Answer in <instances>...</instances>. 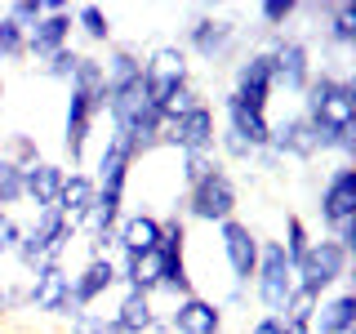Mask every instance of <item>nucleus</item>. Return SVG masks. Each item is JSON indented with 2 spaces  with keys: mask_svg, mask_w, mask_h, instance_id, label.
<instances>
[{
  "mask_svg": "<svg viewBox=\"0 0 356 334\" xmlns=\"http://www.w3.org/2000/svg\"><path fill=\"white\" fill-rule=\"evenodd\" d=\"M298 116L307 120L316 156L352 161L356 156V72L352 67H316L298 94Z\"/></svg>",
  "mask_w": 356,
  "mask_h": 334,
  "instance_id": "nucleus-1",
  "label": "nucleus"
},
{
  "mask_svg": "<svg viewBox=\"0 0 356 334\" xmlns=\"http://www.w3.org/2000/svg\"><path fill=\"white\" fill-rule=\"evenodd\" d=\"M254 40H259V36H254L236 14H222V9H209V5H187L183 27H178V45H183V54L196 58L200 67H209V72L232 67Z\"/></svg>",
  "mask_w": 356,
  "mask_h": 334,
  "instance_id": "nucleus-2",
  "label": "nucleus"
},
{
  "mask_svg": "<svg viewBox=\"0 0 356 334\" xmlns=\"http://www.w3.org/2000/svg\"><path fill=\"white\" fill-rule=\"evenodd\" d=\"M196 294V276L187 267V218L165 209L161 214V245H156V299H178Z\"/></svg>",
  "mask_w": 356,
  "mask_h": 334,
  "instance_id": "nucleus-3",
  "label": "nucleus"
},
{
  "mask_svg": "<svg viewBox=\"0 0 356 334\" xmlns=\"http://www.w3.org/2000/svg\"><path fill=\"white\" fill-rule=\"evenodd\" d=\"M236 209H241V187H236V178H232V170L218 161L205 178H196L192 187H183L174 214H183L187 223H209V228H218V223L236 218Z\"/></svg>",
  "mask_w": 356,
  "mask_h": 334,
  "instance_id": "nucleus-4",
  "label": "nucleus"
},
{
  "mask_svg": "<svg viewBox=\"0 0 356 334\" xmlns=\"http://www.w3.org/2000/svg\"><path fill=\"white\" fill-rule=\"evenodd\" d=\"M81 241V232L67 223L58 209H40V214L22 218V241L14 250V263L22 272H31V267L40 263H67V250Z\"/></svg>",
  "mask_w": 356,
  "mask_h": 334,
  "instance_id": "nucleus-5",
  "label": "nucleus"
},
{
  "mask_svg": "<svg viewBox=\"0 0 356 334\" xmlns=\"http://www.w3.org/2000/svg\"><path fill=\"white\" fill-rule=\"evenodd\" d=\"M107 111V94L98 89H76L67 85V103H63V156L67 170H85L89 161V143H94V125Z\"/></svg>",
  "mask_w": 356,
  "mask_h": 334,
  "instance_id": "nucleus-6",
  "label": "nucleus"
},
{
  "mask_svg": "<svg viewBox=\"0 0 356 334\" xmlns=\"http://www.w3.org/2000/svg\"><path fill=\"white\" fill-rule=\"evenodd\" d=\"M352 281V254L339 250L330 237H312L307 254L294 263V289L307 299H325Z\"/></svg>",
  "mask_w": 356,
  "mask_h": 334,
  "instance_id": "nucleus-7",
  "label": "nucleus"
},
{
  "mask_svg": "<svg viewBox=\"0 0 356 334\" xmlns=\"http://www.w3.org/2000/svg\"><path fill=\"white\" fill-rule=\"evenodd\" d=\"M267 49V63H272V85L285 89L289 98H298L316 72V49L303 31H281V36H263L259 40Z\"/></svg>",
  "mask_w": 356,
  "mask_h": 334,
  "instance_id": "nucleus-8",
  "label": "nucleus"
},
{
  "mask_svg": "<svg viewBox=\"0 0 356 334\" xmlns=\"http://www.w3.org/2000/svg\"><path fill=\"white\" fill-rule=\"evenodd\" d=\"M312 214L321 223V237H334L343 223H356V165L352 161H334L325 178L316 187Z\"/></svg>",
  "mask_w": 356,
  "mask_h": 334,
  "instance_id": "nucleus-9",
  "label": "nucleus"
},
{
  "mask_svg": "<svg viewBox=\"0 0 356 334\" xmlns=\"http://www.w3.org/2000/svg\"><path fill=\"white\" fill-rule=\"evenodd\" d=\"M27 312L36 317H49V321H72L76 317V303H72V272L67 263H40L27 272Z\"/></svg>",
  "mask_w": 356,
  "mask_h": 334,
  "instance_id": "nucleus-10",
  "label": "nucleus"
},
{
  "mask_svg": "<svg viewBox=\"0 0 356 334\" xmlns=\"http://www.w3.org/2000/svg\"><path fill=\"white\" fill-rule=\"evenodd\" d=\"M254 299H259L263 312H272V317H281V308L289 303V294H294V263L285 259L281 241H263L259 245V267H254Z\"/></svg>",
  "mask_w": 356,
  "mask_h": 334,
  "instance_id": "nucleus-11",
  "label": "nucleus"
},
{
  "mask_svg": "<svg viewBox=\"0 0 356 334\" xmlns=\"http://www.w3.org/2000/svg\"><path fill=\"white\" fill-rule=\"evenodd\" d=\"M218 143V111L214 103H196L192 111H183V116L165 120L161 129V148L165 152H178V156H196V152H214Z\"/></svg>",
  "mask_w": 356,
  "mask_h": 334,
  "instance_id": "nucleus-12",
  "label": "nucleus"
},
{
  "mask_svg": "<svg viewBox=\"0 0 356 334\" xmlns=\"http://www.w3.org/2000/svg\"><path fill=\"white\" fill-rule=\"evenodd\" d=\"M227 94L236 98L241 107L263 111V116H267V103H272L276 85H272V63H267V49H263V45H250V49H245L241 58L232 63Z\"/></svg>",
  "mask_w": 356,
  "mask_h": 334,
  "instance_id": "nucleus-13",
  "label": "nucleus"
},
{
  "mask_svg": "<svg viewBox=\"0 0 356 334\" xmlns=\"http://www.w3.org/2000/svg\"><path fill=\"white\" fill-rule=\"evenodd\" d=\"M214 232H218V254H222V263H227V272H232V285H236V289H250L254 267H259V245H263V237L250 228V223H241V218L218 223Z\"/></svg>",
  "mask_w": 356,
  "mask_h": 334,
  "instance_id": "nucleus-14",
  "label": "nucleus"
},
{
  "mask_svg": "<svg viewBox=\"0 0 356 334\" xmlns=\"http://www.w3.org/2000/svg\"><path fill=\"white\" fill-rule=\"evenodd\" d=\"M161 317H165V330L170 334H222L227 312L205 294H187L178 303H170V312H161Z\"/></svg>",
  "mask_w": 356,
  "mask_h": 334,
  "instance_id": "nucleus-15",
  "label": "nucleus"
},
{
  "mask_svg": "<svg viewBox=\"0 0 356 334\" xmlns=\"http://www.w3.org/2000/svg\"><path fill=\"white\" fill-rule=\"evenodd\" d=\"M267 152L276 161H294V165H312L316 161V143H312V129L298 111H285V116L272 120V134H267Z\"/></svg>",
  "mask_w": 356,
  "mask_h": 334,
  "instance_id": "nucleus-16",
  "label": "nucleus"
},
{
  "mask_svg": "<svg viewBox=\"0 0 356 334\" xmlns=\"http://www.w3.org/2000/svg\"><path fill=\"white\" fill-rule=\"evenodd\" d=\"M111 289H116V259H111V254L85 259V263L72 272V303H76V312L98 308V303L111 294Z\"/></svg>",
  "mask_w": 356,
  "mask_h": 334,
  "instance_id": "nucleus-17",
  "label": "nucleus"
},
{
  "mask_svg": "<svg viewBox=\"0 0 356 334\" xmlns=\"http://www.w3.org/2000/svg\"><path fill=\"white\" fill-rule=\"evenodd\" d=\"M63 178H67V165L40 156L31 170H22V205H27L31 214L54 209V205H58V192H63Z\"/></svg>",
  "mask_w": 356,
  "mask_h": 334,
  "instance_id": "nucleus-18",
  "label": "nucleus"
},
{
  "mask_svg": "<svg viewBox=\"0 0 356 334\" xmlns=\"http://www.w3.org/2000/svg\"><path fill=\"white\" fill-rule=\"evenodd\" d=\"M156 245H161V214H152V209H125L116 223V250H111V259L152 254Z\"/></svg>",
  "mask_w": 356,
  "mask_h": 334,
  "instance_id": "nucleus-19",
  "label": "nucleus"
},
{
  "mask_svg": "<svg viewBox=\"0 0 356 334\" xmlns=\"http://www.w3.org/2000/svg\"><path fill=\"white\" fill-rule=\"evenodd\" d=\"M76 40V22H72V9H63V14H44L36 27L27 31V63H44L54 58L58 49H67V45Z\"/></svg>",
  "mask_w": 356,
  "mask_h": 334,
  "instance_id": "nucleus-20",
  "label": "nucleus"
},
{
  "mask_svg": "<svg viewBox=\"0 0 356 334\" xmlns=\"http://www.w3.org/2000/svg\"><path fill=\"white\" fill-rule=\"evenodd\" d=\"M312 334H356V294H352V281L339 285L325 299H316V308H312Z\"/></svg>",
  "mask_w": 356,
  "mask_h": 334,
  "instance_id": "nucleus-21",
  "label": "nucleus"
},
{
  "mask_svg": "<svg viewBox=\"0 0 356 334\" xmlns=\"http://www.w3.org/2000/svg\"><path fill=\"white\" fill-rule=\"evenodd\" d=\"M94 196H98V187H94V178H89V170H67L58 205H54V209H58L76 232H85L89 214H94Z\"/></svg>",
  "mask_w": 356,
  "mask_h": 334,
  "instance_id": "nucleus-22",
  "label": "nucleus"
},
{
  "mask_svg": "<svg viewBox=\"0 0 356 334\" xmlns=\"http://www.w3.org/2000/svg\"><path fill=\"white\" fill-rule=\"evenodd\" d=\"M143 67L156 81H192V58L183 54L178 40H152L143 49Z\"/></svg>",
  "mask_w": 356,
  "mask_h": 334,
  "instance_id": "nucleus-23",
  "label": "nucleus"
},
{
  "mask_svg": "<svg viewBox=\"0 0 356 334\" xmlns=\"http://www.w3.org/2000/svg\"><path fill=\"white\" fill-rule=\"evenodd\" d=\"M254 18V36H281V31H294L298 22V0H259V5L250 9ZM254 40V45H259Z\"/></svg>",
  "mask_w": 356,
  "mask_h": 334,
  "instance_id": "nucleus-24",
  "label": "nucleus"
},
{
  "mask_svg": "<svg viewBox=\"0 0 356 334\" xmlns=\"http://www.w3.org/2000/svg\"><path fill=\"white\" fill-rule=\"evenodd\" d=\"M72 22H76V36L94 45V49H107L116 40V22L103 5H72Z\"/></svg>",
  "mask_w": 356,
  "mask_h": 334,
  "instance_id": "nucleus-25",
  "label": "nucleus"
},
{
  "mask_svg": "<svg viewBox=\"0 0 356 334\" xmlns=\"http://www.w3.org/2000/svg\"><path fill=\"white\" fill-rule=\"evenodd\" d=\"M0 67H27V31L0 14Z\"/></svg>",
  "mask_w": 356,
  "mask_h": 334,
  "instance_id": "nucleus-26",
  "label": "nucleus"
},
{
  "mask_svg": "<svg viewBox=\"0 0 356 334\" xmlns=\"http://www.w3.org/2000/svg\"><path fill=\"white\" fill-rule=\"evenodd\" d=\"M307 245H312V228L303 223V214H294V209H289V214H285V228H281V250H285V259L298 263V259L307 254Z\"/></svg>",
  "mask_w": 356,
  "mask_h": 334,
  "instance_id": "nucleus-27",
  "label": "nucleus"
},
{
  "mask_svg": "<svg viewBox=\"0 0 356 334\" xmlns=\"http://www.w3.org/2000/svg\"><path fill=\"white\" fill-rule=\"evenodd\" d=\"M40 156H44V152H40V138H36V134L14 129V134L5 138V161H14L18 170H31V165H36Z\"/></svg>",
  "mask_w": 356,
  "mask_h": 334,
  "instance_id": "nucleus-28",
  "label": "nucleus"
},
{
  "mask_svg": "<svg viewBox=\"0 0 356 334\" xmlns=\"http://www.w3.org/2000/svg\"><path fill=\"white\" fill-rule=\"evenodd\" d=\"M81 54H85V49L67 45V49H58L54 58H44V63H40V76H44V81H58V85L67 89V81L76 76V63H81Z\"/></svg>",
  "mask_w": 356,
  "mask_h": 334,
  "instance_id": "nucleus-29",
  "label": "nucleus"
},
{
  "mask_svg": "<svg viewBox=\"0 0 356 334\" xmlns=\"http://www.w3.org/2000/svg\"><path fill=\"white\" fill-rule=\"evenodd\" d=\"M22 205V170L14 161H5V156H0V209H9V214H14V209Z\"/></svg>",
  "mask_w": 356,
  "mask_h": 334,
  "instance_id": "nucleus-30",
  "label": "nucleus"
},
{
  "mask_svg": "<svg viewBox=\"0 0 356 334\" xmlns=\"http://www.w3.org/2000/svg\"><path fill=\"white\" fill-rule=\"evenodd\" d=\"M111 330V312H98V308H85L67 321V334H107Z\"/></svg>",
  "mask_w": 356,
  "mask_h": 334,
  "instance_id": "nucleus-31",
  "label": "nucleus"
},
{
  "mask_svg": "<svg viewBox=\"0 0 356 334\" xmlns=\"http://www.w3.org/2000/svg\"><path fill=\"white\" fill-rule=\"evenodd\" d=\"M218 165L214 152H196V156H178V178H183V187H192L196 178H205L209 170Z\"/></svg>",
  "mask_w": 356,
  "mask_h": 334,
  "instance_id": "nucleus-32",
  "label": "nucleus"
},
{
  "mask_svg": "<svg viewBox=\"0 0 356 334\" xmlns=\"http://www.w3.org/2000/svg\"><path fill=\"white\" fill-rule=\"evenodd\" d=\"M0 14H9L22 31H31V27H36V22L44 18V0H9Z\"/></svg>",
  "mask_w": 356,
  "mask_h": 334,
  "instance_id": "nucleus-33",
  "label": "nucleus"
},
{
  "mask_svg": "<svg viewBox=\"0 0 356 334\" xmlns=\"http://www.w3.org/2000/svg\"><path fill=\"white\" fill-rule=\"evenodd\" d=\"M67 85H76V89H98V85H103V58H98V54H81L76 76H72Z\"/></svg>",
  "mask_w": 356,
  "mask_h": 334,
  "instance_id": "nucleus-34",
  "label": "nucleus"
},
{
  "mask_svg": "<svg viewBox=\"0 0 356 334\" xmlns=\"http://www.w3.org/2000/svg\"><path fill=\"white\" fill-rule=\"evenodd\" d=\"M18 241H22V218L9 214V209H0V259H14Z\"/></svg>",
  "mask_w": 356,
  "mask_h": 334,
  "instance_id": "nucleus-35",
  "label": "nucleus"
},
{
  "mask_svg": "<svg viewBox=\"0 0 356 334\" xmlns=\"http://www.w3.org/2000/svg\"><path fill=\"white\" fill-rule=\"evenodd\" d=\"M18 312H27V289H22V281H0V321L18 317Z\"/></svg>",
  "mask_w": 356,
  "mask_h": 334,
  "instance_id": "nucleus-36",
  "label": "nucleus"
},
{
  "mask_svg": "<svg viewBox=\"0 0 356 334\" xmlns=\"http://www.w3.org/2000/svg\"><path fill=\"white\" fill-rule=\"evenodd\" d=\"M312 308H316V299H307V294H289V303L281 308V321H303V326H312Z\"/></svg>",
  "mask_w": 356,
  "mask_h": 334,
  "instance_id": "nucleus-37",
  "label": "nucleus"
},
{
  "mask_svg": "<svg viewBox=\"0 0 356 334\" xmlns=\"http://www.w3.org/2000/svg\"><path fill=\"white\" fill-rule=\"evenodd\" d=\"M245 334H285V321L272 317V312H259V317L245 326Z\"/></svg>",
  "mask_w": 356,
  "mask_h": 334,
  "instance_id": "nucleus-38",
  "label": "nucleus"
},
{
  "mask_svg": "<svg viewBox=\"0 0 356 334\" xmlns=\"http://www.w3.org/2000/svg\"><path fill=\"white\" fill-rule=\"evenodd\" d=\"M245 299H250V289H236V285H227V289H222V299H214V303H218L222 312H236V308H245Z\"/></svg>",
  "mask_w": 356,
  "mask_h": 334,
  "instance_id": "nucleus-39",
  "label": "nucleus"
},
{
  "mask_svg": "<svg viewBox=\"0 0 356 334\" xmlns=\"http://www.w3.org/2000/svg\"><path fill=\"white\" fill-rule=\"evenodd\" d=\"M285 334H312V326H303V321H285Z\"/></svg>",
  "mask_w": 356,
  "mask_h": 334,
  "instance_id": "nucleus-40",
  "label": "nucleus"
},
{
  "mask_svg": "<svg viewBox=\"0 0 356 334\" xmlns=\"http://www.w3.org/2000/svg\"><path fill=\"white\" fill-rule=\"evenodd\" d=\"M107 334H129V330H120V326H116V321H111V330H107Z\"/></svg>",
  "mask_w": 356,
  "mask_h": 334,
  "instance_id": "nucleus-41",
  "label": "nucleus"
},
{
  "mask_svg": "<svg viewBox=\"0 0 356 334\" xmlns=\"http://www.w3.org/2000/svg\"><path fill=\"white\" fill-rule=\"evenodd\" d=\"M0 103H5V76H0Z\"/></svg>",
  "mask_w": 356,
  "mask_h": 334,
  "instance_id": "nucleus-42",
  "label": "nucleus"
},
{
  "mask_svg": "<svg viewBox=\"0 0 356 334\" xmlns=\"http://www.w3.org/2000/svg\"><path fill=\"white\" fill-rule=\"evenodd\" d=\"M0 334H14V330H0Z\"/></svg>",
  "mask_w": 356,
  "mask_h": 334,
  "instance_id": "nucleus-43",
  "label": "nucleus"
}]
</instances>
